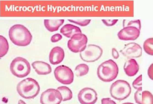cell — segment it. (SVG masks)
Returning <instances> with one entry per match:
<instances>
[{"mask_svg":"<svg viewBox=\"0 0 153 104\" xmlns=\"http://www.w3.org/2000/svg\"><path fill=\"white\" fill-rule=\"evenodd\" d=\"M9 35L13 44L21 46L29 45L32 37L28 29L20 24L15 25L11 27L9 31Z\"/></svg>","mask_w":153,"mask_h":104,"instance_id":"cell-1","label":"cell"},{"mask_svg":"<svg viewBox=\"0 0 153 104\" xmlns=\"http://www.w3.org/2000/svg\"><path fill=\"white\" fill-rule=\"evenodd\" d=\"M17 91L19 95L25 99L35 97L39 93L40 87L35 79L27 78L20 82L17 86Z\"/></svg>","mask_w":153,"mask_h":104,"instance_id":"cell-2","label":"cell"},{"mask_svg":"<svg viewBox=\"0 0 153 104\" xmlns=\"http://www.w3.org/2000/svg\"><path fill=\"white\" fill-rule=\"evenodd\" d=\"M118 73V68L117 64L110 59L101 64L97 70L99 78L105 82H110L114 80Z\"/></svg>","mask_w":153,"mask_h":104,"instance_id":"cell-3","label":"cell"},{"mask_svg":"<svg viewBox=\"0 0 153 104\" xmlns=\"http://www.w3.org/2000/svg\"><path fill=\"white\" fill-rule=\"evenodd\" d=\"M140 20L131 21L118 33L117 36L122 40H135L140 35Z\"/></svg>","mask_w":153,"mask_h":104,"instance_id":"cell-4","label":"cell"},{"mask_svg":"<svg viewBox=\"0 0 153 104\" xmlns=\"http://www.w3.org/2000/svg\"><path fill=\"white\" fill-rule=\"evenodd\" d=\"M131 91V87L126 81L118 80L111 85L110 93L111 96L117 100H124L129 96Z\"/></svg>","mask_w":153,"mask_h":104,"instance_id":"cell-5","label":"cell"},{"mask_svg":"<svg viewBox=\"0 0 153 104\" xmlns=\"http://www.w3.org/2000/svg\"><path fill=\"white\" fill-rule=\"evenodd\" d=\"M10 69L12 73L19 78L27 76L30 71V66L29 62L25 59L18 57L11 62Z\"/></svg>","mask_w":153,"mask_h":104,"instance_id":"cell-6","label":"cell"},{"mask_svg":"<svg viewBox=\"0 0 153 104\" xmlns=\"http://www.w3.org/2000/svg\"><path fill=\"white\" fill-rule=\"evenodd\" d=\"M102 53V49L100 46L96 45H89L80 52V56L83 61L92 62L99 59Z\"/></svg>","mask_w":153,"mask_h":104,"instance_id":"cell-7","label":"cell"},{"mask_svg":"<svg viewBox=\"0 0 153 104\" xmlns=\"http://www.w3.org/2000/svg\"><path fill=\"white\" fill-rule=\"evenodd\" d=\"M54 74L56 80L63 84H70L74 80V74L71 69L67 66L61 65L54 70Z\"/></svg>","mask_w":153,"mask_h":104,"instance_id":"cell-8","label":"cell"},{"mask_svg":"<svg viewBox=\"0 0 153 104\" xmlns=\"http://www.w3.org/2000/svg\"><path fill=\"white\" fill-rule=\"evenodd\" d=\"M87 40V38L85 35L82 33L76 34L68 41V46L73 52H81L86 46Z\"/></svg>","mask_w":153,"mask_h":104,"instance_id":"cell-9","label":"cell"},{"mask_svg":"<svg viewBox=\"0 0 153 104\" xmlns=\"http://www.w3.org/2000/svg\"><path fill=\"white\" fill-rule=\"evenodd\" d=\"M62 101V97L57 89H48L43 92L40 97V103L42 104H59Z\"/></svg>","mask_w":153,"mask_h":104,"instance_id":"cell-10","label":"cell"},{"mask_svg":"<svg viewBox=\"0 0 153 104\" xmlns=\"http://www.w3.org/2000/svg\"><path fill=\"white\" fill-rule=\"evenodd\" d=\"M79 102L83 104H93L97 99V94L93 89L85 88L79 92L78 95Z\"/></svg>","mask_w":153,"mask_h":104,"instance_id":"cell-11","label":"cell"},{"mask_svg":"<svg viewBox=\"0 0 153 104\" xmlns=\"http://www.w3.org/2000/svg\"><path fill=\"white\" fill-rule=\"evenodd\" d=\"M124 56L128 58H137L142 54V48L138 44L131 42L125 45L120 51Z\"/></svg>","mask_w":153,"mask_h":104,"instance_id":"cell-12","label":"cell"},{"mask_svg":"<svg viewBox=\"0 0 153 104\" xmlns=\"http://www.w3.org/2000/svg\"><path fill=\"white\" fill-rule=\"evenodd\" d=\"M136 102L140 104H153V96L148 91L137 90L134 94Z\"/></svg>","mask_w":153,"mask_h":104,"instance_id":"cell-13","label":"cell"},{"mask_svg":"<svg viewBox=\"0 0 153 104\" xmlns=\"http://www.w3.org/2000/svg\"><path fill=\"white\" fill-rule=\"evenodd\" d=\"M65 56L64 52L62 48L59 47H56L51 51L49 56L50 62L53 65L61 62Z\"/></svg>","mask_w":153,"mask_h":104,"instance_id":"cell-14","label":"cell"},{"mask_svg":"<svg viewBox=\"0 0 153 104\" xmlns=\"http://www.w3.org/2000/svg\"><path fill=\"white\" fill-rule=\"evenodd\" d=\"M32 66L39 75H46L51 72L52 69L50 65L43 62L35 61L32 63Z\"/></svg>","mask_w":153,"mask_h":104,"instance_id":"cell-15","label":"cell"},{"mask_svg":"<svg viewBox=\"0 0 153 104\" xmlns=\"http://www.w3.org/2000/svg\"><path fill=\"white\" fill-rule=\"evenodd\" d=\"M139 66L136 61L131 59L125 63L124 69L126 74L128 76H133L136 74L139 70Z\"/></svg>","mask_w":153,"mask_h":104,"instance_id":"cell-16","label":"cell"},{"mask_svg":"<svg viewBox=\"0 0 153 104\" xmlns=\"http://www.w3.org/2000/svg\"><path fill=\"white\" fill-rule=\"evenodd\" d=\"M60 33L66 37L71 38L74 35L82 33L79 28L74 25L67 24L64 25L60 30Z\"/></svg>","mask_w":153,"mask_h":104,"instance_id":"cell-17","label":"cell"},{"mask_svg":"<svg viewBox=\"0 0 153 104\" xmlns=\"http://www.w3.org/2000/svg\"><path fill=\"white\" fill-rule=\"evenodd\" d=\"M64 22V19H44V24L46 29L52 32L57 30Z\"/></svg>","mask_w":153,"mask_h":104,"instance_id":"cell-18","label":"cell"},{"mask_svg":"<svg viewBox=\"0 0 153 104\" xmlns=\"http://www.w3.org/2000/svg\"><path fill=\"white\" fill-rule=\"evenodd\" d=\"M60 93L62 97V101L70 100L72 97V93L71 90L65 86L58 87L56 89Z\"/></svg>","mask_w":153,"mask_h":104,"instance_id":"cell-19","label":"cell"},{"mask_svg":"<svg viewBox=\"0 0 153 104\" xmlns=\"http://www.w3.org/2000/svg\"><path fill=\"white\" fill-rule=\"evenodd\" d=\"M9 45L6 39L1 35L0 36V56L3 57L7 53Z\"/></svg>","mask_w":153,"mask_h":104,"instance_id":"cell-20","label":"cell"},{"mask_svg":"<svg viewBox=\"0 0 153 104\" xmlns=\"http://www.w3.org/2000/svg\"><path fill=\"white\" fill-rule=\"evenodd\" d=\"M88 71V65L85 64H81L77 65L76 67L75 73L77 77H81L86 74Z\"/></svg>","mask_w":153,"mask_h":104,"instance_id":"cell-21","label":"cell"},{"mask_svg":"<svg viewBox=\"0 0 153 104\" xmlns=\"http://www.w3.org/2000/svg\"><path fill=\"white\" fill-rule=\"evenodd\" d=\"M143 48L148 54L153 55V38L147 39L143 44Z\"/></svg>","mask_w":153,"mask_h":104,"instance_id":"cell-22","label":"cell"},{"mask_svg":"<svg viewBox=\"0 0 153 104\" xmlns=\"http://www.w3.org/2000/svg\"><path fill=\"white\" fill-rule=\"evenodd\" d=\"M132 85L137 90H142V75H140L133 81Z\"/></svg>","mask_w":153,"mask_h":104,"instance_id":"cell-23","label":"cell"},{"mask_svg":"<svg viewBox=\"0 0 153 104\" xmlns=\"http://www.w3.org/2000/svg\"><path fill=\"white\" fill-rule=\"evenodd\" d=\"M69 22L75 23L81 26H85L90 22V19H68Z\"/></svg>","mask_w":153,"mask_h":104,"instance_id":"cell-24","label":"cell"},{"mask_svg":"<svg viewBox=\"0 0 153 104\" xmlns=\"http://www.w3.org/2000/svg\"><path fill=\"white\" fill-rule=\"evenodd\" d=\"M103 23L107 26H111L115 25L118 21V19H102Z\"/></svg>","mask_w":153,"mask_h":104,"instance_id":"cell-25","label":"cell"},{"mask_svg":"<svg viewBox=\"0 0 153 104\" xmlns=\"http://www.w3.org/2000/svg\"><path fill=\"white\" fill-rule=\"evenodd\" d=\"M62 36L60 34L56 33L53 35L51 38V41L53 42H57L61 40Z\"/></svg>","mask_w":153,"mask_h":104,"instance_id":"cell-26","label":"cell"},{"mask_svg":"<svg viewBox=\"0 0 153 104\" xmlns=\"http://www.w3.org/2000/svg\"><path fill=\"white\" fill-rule=\"evenodd\" d=\"M148 74L149 77L153 80V63L150 65L148 68Z\"/></svg>","mask_w":153,"mask_h":104,"instance_id":"cell-27","label":"cell"},{"mask_svg":"<svg viewBox=\"0 0 153 104\" xmlns=\"http://www.w3.org/2000/svg\"><path fill=\"white\" fill-rule=\"evenodd\" d=\"M102 104H116L114 101L110 98H103L101 100Z\"/></svg>","mask_w":153,"mask_h":104,"instance_id":"cell-28","label":"cell"},{"mask_svg":"<svg viewBox=\"0 0 153 104\" xmlns=\"http://www.w3.org/2000/svg\"><path fill=\"white\" fill-rule=\"evenodd\" d=\"M112 55L113 57L115 59H117L119 56V55L117 50L115 48H113L112 49Z\"/></svg>","mask_w":153,"mask_h":104,"instance_id":"cell-29","label":"cell"}]
</instances>
